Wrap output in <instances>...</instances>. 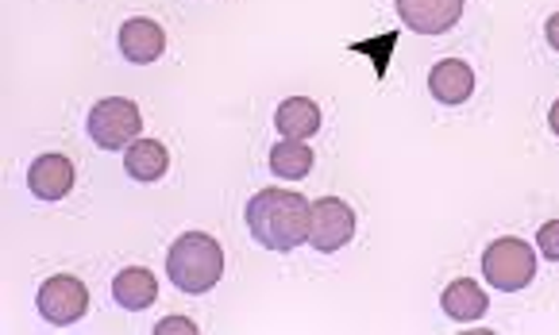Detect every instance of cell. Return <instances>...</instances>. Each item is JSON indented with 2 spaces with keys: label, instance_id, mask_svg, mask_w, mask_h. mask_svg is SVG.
Wrapping results in <instances>:
<instances>
[{
  "label": "cell",
  "instance_id": "6da1fadb",
  "mask_svg": "<svg viewBox=\"0 0 559 335\" xmlns=\"http://www.w3.org/2000/svg\"><path fill=\"white\" fill-rule=\"evenodd\" d=\"M247 231L266 247V251H294L309 239V216L313 205L294 189H263L247 201Z\"/></svg>",
  "mask_w": 559,
  "mask_h": 335
},
{
  "label": "cell",
  "instance_id": "7a4b0ae2",
  "mask_svg": "<svg viewBox=\"0 0 559 335\" xmlns=\"http://www.w3.org/2000/svg\"><path fill=\"white\" fill-rule=\"evenodd\" d=\"M166 278L181 289V294H209L216 282L224 278V251L213 236L205 231H186L174 239L170 254H166Z\"/></svg>",
  "mask_w": 559,
  "mask_h": 335
},
{
  "label": "cell",
  "instance_id": "3957f363",
  "mask_svg": "<svg viewBox=\"0 0 559 335\" xmlns=\"http://www.w3.org/2000/svg\"><path fill=\"white\" fill-rule=\"evenodd\" d=\"M483 274L493 289L502 294H521L536 278V251L518 236L493 239L483 254Z\"/></svg>",
  "mask_w": 559,
  "mask_h": 335
},
{
  "label": "cell",
  "instance_id": "277c9868",
  "mask_svg": "<svg viewBox=\"0 0 559 335\" xmlns=\"http://www.w3.org/2000/svg\"><path fill=\"white\" fill-rule=\"evenodd\" d=\"M143 131V116L140 105L128 97H108L100 105H93L90 112V135L97 147L105 151H120V147H132L140 140Z\"/></svg>",
  "mask_w": 559,
  "mask_h": 335
},
{
  "label": "cell",
  "instance_id": "5b68a950",
  "mask_svg": "<svg viewBox=\"0 0 559 335\" xmlns=\"http://www.w3.org/2000/svg\"><path fill=\"white\" fill-rule=\"evenodd\" d=\"M90 309V289L74 274H55L39 286V316L55 327L78 324Z\"/></svg>",
  "mask_w": 559,
  "mask_h": 335
},
{
  "label": "cell",
  "instance_id": "8992f818",
  "mask_svg": "<svg viewBox=\"0 0 559 335\" xmlns=\"http://www.w3.org/2000/svg\"><path fill=\"white\" fill-rule=\"evenodd\" d=\"M355 236V213L347 201L340 196H321L309 216V243L321 254H336L340 247H347Z\"/></svg>",
  "mask_w": 559,
  "mask_h": 335
},
{
  "label": "cell",
  "instance_id": "52a82bcc",
  "mask_svg": "<svg viewBox=\"0 0 559 335\" xmlns=\"http://www.w3.org/2000/svg\"><path fill=\"white\" fill-rule=\"evenodd\" d=\"M397 16L417 35H444L460 24L463 0H397Z\"/></svg>",
  "mask_w": 559,
  "mask_h": 335
},
{
  "label": "cell",
  "instance_id": "ba28073f",
  "mask_svg": "<svg viewBox=\"0 0 559 335\" xmlns=\"http://www.w3.org/2000/svg\"><path fill=\"white\" fill-rule=\"evenodd\" d=\"M27 189L39 201H62L74 189V163L67 155H39L27 170Z\"/></svg>",
  "mask_w": 559,
  "mask_h": 335
},
{
  "label": "cell",
  "instance_id": "9c48e42d",
  "mask_svg": "<svg viewBox=\"0 0 559 335\" xmlns=\"http://www.w3.org/2000/svg\"><path fill=\"white\" fill-rule=\"evenodd\" d=\"M428 89L440 105H467L471 93H475V70L460 58H444V62L432 65L428 74Z\"/></svg>",
  "mask_w": 559,
  "mask_h": 335
},
{
  "label": "cell",
  "instance_id": "30bf717a",
  "mask_svg": "<svg viewBox=\"0 0 559 335\" xmlns=\"http://www.w3.org/2000/svg\"><path fill=\"white\" fill-rule=\"evenodd\" d=\"M120 50H123V58H128V62L147 65L166 50V32L155 24V20L135 16V20H128V24L120 27Z\"/></svg>",
  "mask_w": 559,
  "mask_h": 335
},
{
  "label": "cell",
  "instance_id": "8fae6325",
  "mask_svg": "<svg viewBox=\"0 0 559 335\" xmlns=\"http://www.w3.org/2000/svg\"><path fill=\"white\" fill-rule=\"evenodd\" d=\"M112 297L120 309L128 312H140V309H151L158 297V278L143 266H128L112 278Z\"/></svg>",
  "mask_w": 559,
  "mask_h": 335
},
{
  "label": "cell",
  "instance_id": "7c38bea8",
  "mask_svg": "<svg viewBox=\"0 0 559 335\" xmlns=\"http://www.w3.org/2000/svg\"><path fill=\"white\" fill-rule=\"evenodd\" d=\"M274 128H278L282 140H309L321 131V108L309 97H289L274 112Z\"/></svg>",
  "mask_w": 559,
  "mask_h": 335
},
{
  "label": "cell",
  "instance_id": "4fadbf2b",
  "mask_svg": "<svg viewBox=\"0 0 559 335\" xmlns=\"http://www.w3.org/2000/svg\"><path fill=\"white\" fill-rule=\"evenodd\" d=\"M440 309H444L455 324H475V320L486 316L490 301H486V294H483V286H478V282L460 278V282H452V286L444 289V297H440Z\"/></svg>",
  "mask_w": 559,
  "mask_h": 335
},
{
  "label": "cell",
  "instance_id": "5bb4252c",
  "mask_svg": "<svg viewBox=\"0 0 559 335\" xmlns=\"http://www.w3.org/2000/svg\"><path fill=\"white\" fill-rule=\"evenodd\" d=\"M123 166L135 181H158L166 170H170V155L158 140H135L123 155Z\"/></svg>",
  "mask_w": 559,
  "mask_h": 335
},
{
  "label": "cell",
  "instance_id": "9a60e30c",
  "mask_svg": "<svg viewBox=\"0 0 559 335\" xmlns=\"http://www.w3.org/2000/svg\"><path fill=\"white\" fill-rule=\"evenodd\" d=\"M271 170L286 181H301L313 170V151L305 147V140H282L271 147Z\"/></svg>",
  "mask_w": 559,
  "mask_h": 335
},
{
  "label": "cell",
  "instance_id": "2e32d148",
  "mask_svg": "<svg viewBox=\"0 0 559 335\" xmlns=\"http://www.w3.org/2000/svg\"><path fill=\"white\" fill-rule=\"evenodd\" d=\"M394 47H397V32H382V35H374V39H355L347 50H352V55H367L370 62H374V77H386Z\"/></svg>",
  "mask_w": 559,
  "mask_h": 335
},
{
  "label": "cell",
  "instance_id": "e0dca14e",
  "mask_svg": "<svg viewBox=\"0 0 559 335\" xmlns=\"http://www.w3.org/2000/svg\"><path fill=\"white\" fill-rule=\"evenodd\" d=\"M536 247H540V254H544V259L559 262V220L544 224V228L536 231Z\"/></svg>",
  "mask_w": 559,
  "mask_h": 335
},
{
  "label": "cell",
  "instance_id": "ac0fdd59",
  "mask_svg": "<svg viewBox=\"0 0 559 335\" xmlns=\"http://www.w3.org/2000/svg\"><path fill=\"white\" fill-rule=\"evenodd\" d=\"M155 332H158V335H170V332L193 335V332H198V324H193V320H186V316H170V320H163V324H158Z\"/></svg>",
  "mask_w": 559,
  "mask_h": 335
},
{
  "label": "cell",
  "instance_id": "d6986e66",
  "mask_svg": "<svg viewBox=\"0 0 559 335\" xmlns=\"http://www.w3.org/2000/svg\"><path fill=\"white\" fill-rule=\"evenodd\" d=\"M544 35H548V47L559 50V12H556V16H548V24H544Z\"/></svg>",
  "mask_w": 559,
  "mask_h": 335
},
{
  "label": "cell",
  "instance_id": "ffe728a7",
  "mask_svg": "<svg viewBox=\"0 0 559 335\" xmlns=\"http://www.w3.org/2000/svg\"><path fill=\"white\" fill-rule=\"evenodd\" d=\"M548 128L559 135V100H556V105H551V112H548Z\"/></svg>",
  "mask_w": 559,
  "mask_h": 335
}]
</instances>
